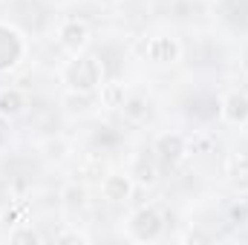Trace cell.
<instances>
[{"instance_id": "14", "label": "cell", "mask_w": 248, "mask_h": 245, "mask_svg": "<svg viewBox=\"0 0 248 245\" xmlns=\"http://www.w3.org/2000/svg\"><path fill=\"white\" fill-rule=\"evenodd\" d=\"M87 205H90V193H87V187L78 182H69L61 187V208L66 214H78V211H87Z\"/></svg>"}, {"instance_id": "21", "label": "cell", "mask_w": 248, "mask_h": 245, "mask_svg": "<svg viewBox=\"0 0 248 245\" xmlns=\"http://www.w3.org/2000/svg\"><path fill=\"white\" fill-rule=\"evenodd\" d=\"M0 219H3V222H6L9 228H15V225L20 222V214H17V211L12 208V211H3V214H0Z\"/></svg>"}, {"instance_id": "20", "label": "cell", "mask_w": 248, "mask_h": 245, "mask_svg": "<svg viewBox=\"0 0 248 245\" xmlns=\"http://www.w3.org/2000/svg\"><path fill=\"white\" fill-rule=\"evenodd\" d=\"M182 240H185V243H208L211 237H208L205 231H199V228H187L185 234H182Z\"/></svg>"}, {"instance_id": "9", "label": "cell", "mask_w": 248, "mask_h": 245, "mask_svg": "<svg viewBox=\"0 0 248 245\" xmlns=\"http://www.w3.org/2000/svg\"><path fill=\"white\" fill-rule=\"evenodd\" d=\"M26 107H29V95L20 87H0V119L3 122L20 119Z\"/></svg>"}, {"instance_id": "5", "label": "cell", "mask_w": 248, "mask_h": 245, "mask_svg": "<svg viewBox=\"0 0 248 245\" xmlns=\"http://www.w3.org/2000/svg\"><path fill=\"white\" fill-rule=\"evenodd\" d=\"M144 61L153 63V66H173V63L182 61V41L176 35H153L144 41V49H141Z\"/></svg>"}, {"instance_id": "22", "label": "cell", "mask_w": 248, "mask_h": 245, "mask_svg": "<svg viewBox=\"0 0 248 245\" xmlns=\"http://www.w3.org/2000/svg\"><path fill=\"white\" fill-rule=\"evenodd\" d=\"M69 3H75V0H69Z\"/></svg>"}, {"instance_id": "15", "label": "cell", "mask_w": 248, "mask_h": 245, "mask_svg": "<svg viewBox=\"0 0 248 245\" xmlns=\"http://www.w3.org/2000/svg\"><path fill=\"white\" fill-rule=\"evenodd\" d=\"M61 104L66 107L69 116H87L98 101H95V92H72V90H66Z\"/></svg>"}, {"instance_id": "16", "label": "cell", "mask_w": 248, "mask_h": 245, "mask_svg": "<svg viewBox=\"0 0 248 245\" xmlns=\"http://www.w3.org/2000/svg\"><path fill=\"white\" fill-rule=\"evenodd\" d=\"M9 243H12V245H38V243H41V234H38L32 225L17 222V225L9 231Z\"/></svg>"}, {"instance_id": "2", "label": "cell", "mask_w": 248, "mask_h": 245, "mask_svg": "<svg viewBox=\"0 0 248 245\" xmlns=\"http://www.w3.org/2000/svg\"><path fill=\"white\" fill-rule=\"evenodd\" d=\"M122 231L130 243L139 245L159 243L162 234H165V211L159 205H139L127 214Z\"/></svg>"}, {"instance_id": "7", "label": "cell", "mask_w": 248, "mask_h": 245, "mask_svg": "<svg viewBox=\"0 0 248 245\" xmlns=\"http://www.w3.org/2000/svg\"><path fill=\"white\" fill-rule=\"evenodd\" d=\"M219 122L228 127L248 124V92L246 90H225L219 95Z\"/></svg>"}, {"instance_id": "10", "label": "cell", "mask_w": 248, "mask_h": 245, "mask_svg": "<svg viewBox=\"0 0 248 245\" xmlns=\"http://www.w3.org/2000/svg\"><path fill=\"white\" fill-rule=\"evenodd\" d=\"M130 176H133V182L136 187H156L159 182V162H156V156L150 153H139L136 159H133V165H130Z\"/></svg>"}, {"instance_id": "3", "label": "cell", "mask_w": 248, "mask_h": 245, "mask_svg": "<svg viewBox=\"0 0 248 245\" xmlns=\"http://www.w3.org/2000/svg\"><path fill=\"white\" fill-rule=\"evenodd\" d=\"M29 55V41L26 35L9 23V20H0V75L6 72H15L20 63L26 61Z\"/></svg>"}, {"instance_id": "8", "label": "cell", "mask_w": 248, "mask_h": 245, "mask_svg": "<svg viewBox=\"0 0 248 245\" xmlns=\"http://www.w3.org/2000/svg\"><path fill=\"white\" fill-rule=\"evenodd\" d=\"M133 190H136V182H133L130 170H110V173H104V179H101V196H104L110 205H124V202H130Z\"/></svg>"}, {"instance_id": "12", "label": "cell", "mask_w": 248, "mask_h": 245, "mask_svg": "<svg viewBox=\"0 0 248 245\" xmlns=\"http://www.w3.org/2000/svg\"><path fill=\"white\" fill-rule=\"evenodd\" d=\"M225 182L237 193H248V153H231L225 159Z\"/></svg>"}, {"instance_id": "17", "label": "cell", "mask_w": 248, "mask_h": 245, "mask_svg": "<svg viewBox=\"0 0 248 245\" xmlns=\"http://www.w3.org/2000/svg\"><path fill=\"white\" fill-rule=\"evenodd\" d=\"M55 243H61V245H69V243L87 245V243H90V234H87V231H81V228H63L61 234L55 237Z\"/></svg>"}, {"instance_id": "4", "label": "cell", "mask_w": 248, "mask_h": 245, "mask_svg": "<svg viewBox=\"0 0 248 245\" xmlns=\"http://www.w3.org/2000/svg\"><path fill=\"white\" fill-rule=\"evenodd\" d=\"M55 41H58V46H61L69 58H75V55H84L90 49L93 29H90V23L84 17H66V20L58 23V29H55Z\"/></svg>"}, {"instance_id": "1", "label": "cell", "mask_w": 248, "mask_h": 245, "mask_svg": "<svg viewBox=\"0 0 248 245\" xmlns=\"http://www.w3.org/2000/svg\"><path fill=\"white\" fill-rule=\"evenodd\" d=\"M61 84L72 92H95L104 84V63L98 55H75L63 63L61 69Z\"/></svg>"}, {"instance_id": "6", "label": "cell", "mask_w": 248, "mask_h": 245, "mask_svg": "<svg viewBox=\"0 0 248 245\" xmlns=\"http://www.w3.org/2000/svg\"><path fill=\"white\" fill-rule=\"evenodd\" d=\"M150 153L156 156V162L162 168H176L182 159L187 156V138L179 130H165L153 138L150 144Z\"/></svg>"}, {"instance_id": "18", "label": "cell", "mask_w": 248, "mask_h": 245, "mask_svg": "<svg viewBox=\"0 0 248 245\" xmlns=\"http://www.w3.org/2000/svg\"><path fill=\"white\" fill-rule=\"evenodd\" d=\"M211 150H214L211 136H190L187 138V153H211Z\"/></svg>"}, {"instance_id": "19", "label": "cell", "mask_w": 248, "mask_h": 245, "mask_svg": "<svg viewBox=\"0 0 248 245\" xmlns=\"http://www.w3.org/2000/svg\"><path fill=\"white\" fill-rule=\"evenodd\" d=\"M44 150H46V156H49V159H58V162H61V159H66L69 144H66L63 138H49V141L44 144Z\"/></svg>"}, {"instance_id": "13", "label": "cell", "mask_w": 248, "mask_h": 245, "mask_svg": "<svg viewBox=\"0 0 248 245\" xmlns=\"http://www.w3.org/2000/svg\"><path fill=\"white\" fill-rule=\"evenodd\" d=\"M119 113H122V119L127 124H144L150 119V113H153V104L144 95H127Z\"/></svg>"}, {"instance_id": "11", "label": "cell", "mask_w": 248, "mask_h": 245, "mask_svg": "<svg viewBox=\"0 0 248 245\" xmlns=\"http://www.w3.org/2000/svg\"><path fill=\"white\" fill-rule=\"evenodd\" d=\"M127 95H130V87L124 84L122 78H104V84L95 90V101L104 110H122Z\"/></svg>"}]
</instances>
